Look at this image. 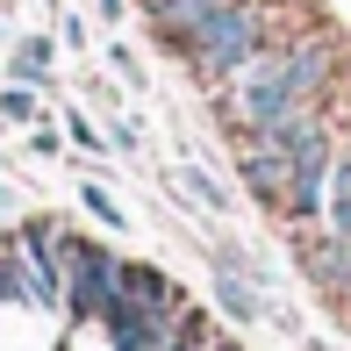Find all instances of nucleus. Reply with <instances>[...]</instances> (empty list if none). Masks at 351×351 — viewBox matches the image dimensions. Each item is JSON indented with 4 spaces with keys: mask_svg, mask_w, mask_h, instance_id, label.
<instances>
[{
    "mask_svg": "<svg viewBox=\"0 0 351 351\" xmlns=\"http://www.w3.org/2000/svg\"><path fill=\"white\" fill-rule=\"evenodd\" d=\"M122 294L143 301V308H158V315H180V294H172V280H165V273H151V265H122Z\"/></svg>",
    "mask_w": 351,
    "mask_h": 351,
    "instance_id": "nucleus-8",
    "label": "nucleus"
},
{
    "mask_svg": "<svg viewBox=\"0 0 351 351\" xmlns=\"http://www.w3.org/2000/svg\"><path fill=\"white\" fill-rule=\"evenodd\" d=\"M0 115H8V122H36V93H29V86H8V93H0Z\"/></svg>",
    "mask_w": 351,
    "mask_h": 351,
    "instance_id": "nucleus-12",
    "label": "nucleus"
},
{
    "mask_svg": "<svg viewBox=\"0 0 351 351\" xmlns=\"http://www.w3.org/2000/svg\"><path fill=\"white\" fill-rule=\"evenodd\" d=\"M244 186H251L258 201H280V208H287V186H294V158H287L280 143L251 136V143H244Z\"/></svg>",
    "mask_w": 351,
    "mask_h": 351,
    "instance_id": "nucleus-5",
    "label": "nucleus"
},
{
    "mask_svg": "<svg viewBox=\"0 0 351 351\" xmlns=\"http://www.w3.org/2000/svg\"><path fill=\"white\" fill-rule=\"evenodd\" d=\"M0 294H8V244H0Z\"/></svg>",
    "mask_w": 351,
    "mask_h": 351,
    "instance_id": "nucleus-16",
    "label": "nucleus"
},
{
    "mask_svg": "<svg viewBox=\"0 0 351 351\" xmlns=\"http://www.w3.org/2000/svg\"><path fill=\"white\" fill-rule=\"evenodd\" d=\"M8 72H14V86H43V79H51V36H22Z\"/></svg>",
    "mask_w": 351,
    "mask_h": 351,
    "instance_id": "nucleus-9",
    "label": "nucleus"
},
{
    "mask_svg": "<svg viewBox=\"0 0 351 351\" xmlns=\"http://www.w3.org/2000/svg\"><path fill=\"white\" fill-rule=\"evenodd\" d=\"M215 351H237V344H215Z\"/></svg>",
    "mask_w": 351,
    "mask_h": 351,
    "instance_id": "nucleus-17",
    "label": "nucleus"
},
{
    "mask_svg": "<svg viewBox=\"0 0 351 351\" xmlns=\"http://www.w3.org/2000/svg\"><path fill=\"white\" fill-rule=\"evenodd\" d=\"M323 79H330V43H294V51H258L222 93H230V115L244 130H265V122L308 108L323 93Z\"/></svg>",
    "mask_w": 351,
    "mask_h": 351,
    "instance_id": "nucleus-1",
    "label": "nucleus"
},
{
    "mask_svg": "<svg viewBox=\"0 0 351 351\" xmlns=\"http://www.w3.org/2000/svg\"><path fill=\"white\" fill-rule=\"evenodd\" d=\"M101 323L115 330V351H165V337H172V315H158V308H143V301H130L115 287V301L101 308Z\"/></svg>",
    "mask_w": 351,
    "mask_h": 351,
    "instance_id": "nucleus-4",
    "label": "nucleus"
},
{
    "mask_svg": "<svg viewBox=\"0 0 351 351\" xmlns=\"http://www.w3.org/2000/svg\"><path fill=\"white\" fill-rule=\"evenodd\" d=\"M215 301L237 315V323H251V315H258V294H251V287L237 280V273H222V280H215Z\"/></svg>",
    "mask_w": 351,
    "mask_h": 351,
    "instance_id": "nucleus-11",
    "label": "nucleus"
},
{
    "mask_svg": "<svg viewBox=\"0 0 351 351\" xmlns=\"http://www.w3.org/2000/svg\"><path fill=\"white\" fill-rule=\"evenodd\" d=\"M215 8L222 0H151V22H158V36H165L172 51H186V36H194Z\"/></svg>",
    "mask_w": 351,
    "mask_h": 351,
    "instance_id": "nucleus-6",
    "label": "nucleus"
},
{
    "mask_svg": "<svg viewBox=\"0 0 351 351\" xmlns=\"http://www.w3.org/2000/svg\"><path fill=\"white\" fill-rule=\"evenodd\" d=\"M58 273H65V308L72 315H101L108 301H115V287H122V265L108 258L101 244H86V237H65V244H58Z\"/></svg>",
    "mask_w": 351,
    "mask_h": 351,
    "instance_id": "nucleus-3",
    "label": "nucleus"
},
{
    "mask_svg": "<svg viewBox=\"0 0 351 351\" xmlns=\"http://www.w3.org/2000/svg\"><path fill=\"white\" fill-rule=\"evenodd\" d=\"M93 8H101V14H108V22H115V14H122V0H93Z\"/></svg>",
    "mask_w": 351,
    "mask_h": 351,
    "instance_id": "nucleus-15",
    "label": "nucleus"
},
{
    "mask_svg": "<svg viewBox=\"0 0 351 351\" xmlns=\"http://www.w3.org/2000/svg\"><path fill=\"white\" fill-rule=\"evenodd\" d=\"M86 208H93V215H101V222H115V230H122V208H115V201H108V194H101V186H86Z\"/></svg>",
    "mask_w": 351,
    "mask_h": 351,
    "instance_id": "nucleus-13",
    "label": "nucleus"
},
{
    "mask_svg": "<svg viewBox=\"0 0 351 351\" xmlns=\"http://www.w3.org/2000/svg\"><path fill=\"white\" fill-rule=\"evenodd\" d=\"M258 51H265V14L251 8V0H222L208 22L186 36V65L208 79V86H230Z\"/></svg>",
    "mask_w": 351,
    "mask_h": 351,
    "instance_id": "nucleus-2",
    "label": "nucleus"
},
{
    "mask_svg": "<svg viewBox=\"0 0 351 351\" xmlns=\"http://www.w3.org/2000/svg\"><path fill=\"white\" fill-rule=\"evenodd\" d=\"M165 351H215V337H208V315L180 308V315H172V337H165Z\"/></svg>",
    "mask_w": 351,
    "mask_h": 351,
    "instance_id": "nucleus-10",
    "label": "nucleus"
},
{
    "mask_svg": "<svg viewBox=\"0 0 351 351\" xmlns=\"http://www.w3.org/2000/svg\"><path fill=\"white\" fill-rule=\"evenodd\" d=\"M108 65H115L122 79H130V86H136V79H143V65H136V58H130V51H122V43H115V51H108Z\"/></svg>",
    "mask_w": 351,
    "mask_h": 351,
    "instance_id": "nucleus-14",
    "label": "nucleus"
},
{
    "mask_svg": "<svg viewBox=\"0 0 351 351\" xmlns=\"http://www.w3.org/2000/svg\"><path fill=\"white\" fill-rule=\"evenodd\" d=\"M308 280L330 287V294H351V244H337V237H308Z\"/></svg>",
    "mask_w": 351,
    "mask_h": 351,
    "instance_id": "nucleus-7",
    "label": "nucleus"
},
{
    "mask_svg": "<svg viewBox=\"0 0 351 351\" xmlns=\"http://www.w3.org/2000/svg\"><path fill=\"white\" fill-rule=\"evenodd\" d=\"M344 151H351V143H344Z\"/></svg>",
    "mask_w": 351,
    "mask_h": 351,
    "instance_id": "nucleus-18",
    "label": "nucleus"
}]
</instances>
